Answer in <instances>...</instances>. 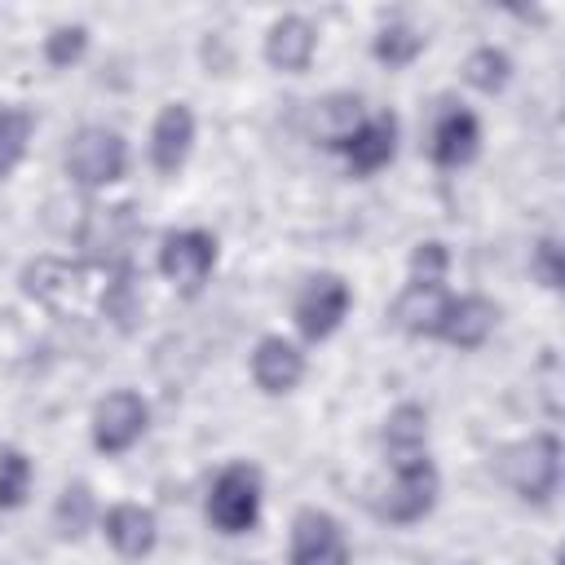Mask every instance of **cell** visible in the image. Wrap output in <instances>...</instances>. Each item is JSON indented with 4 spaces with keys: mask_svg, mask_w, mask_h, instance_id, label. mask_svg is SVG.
Returning a JSON list of instances; mask_svg holds the SVG:
<instances>
[{
    "mask_svg": "<svg viewBox=\"0 0 565 565\" xmlns=\"http://www.w3.org/2000/svg\"><path fill=\"white\" fill-rule=\"evenodd\" d=\"M530 269L539 274V282L543 287H561V243L556 238H539L534 243V252H530Z\"/></svg>",
    "mask_w": 565,
    "mask_h": 565,
    "instance_id": "83f0119b",
    "label": "cell"
},
{
    "mask_svg": "<svg viewBox=\"0 0 565 565\" xmlns=\"http://www.w3.org/2000/svg\"><path fill=\"white\" fill-rule=\"evenodd\" d=\"M437 468L428 455H415V459H393V481L380 490L375 499V512L393 525H415L433 512L437 503Z\"/></svg>",
    "mask_w": 565,
    "mask_h": 565,
    "instance_id": "3957f363",
    "label": "cell"
},
{
    "mask_svg": "<svg viewBox=\"0 0 565 565\" xmlns=\"http://www.w3.org/2000/svg\"><path fill=\"white\" fill-rule=\"evenodd\" d=\"M371 53H375L384 66H411V62L424 53V35H419L415 26H406V22H388V26H380Z\"/></svg>",
    "mask_w": 565,
    "mask_h": 565,
    "instance_id": "7402d4cb",
    "label": "cell"
},
{
    "mask_svg": "<svg viewBox=\"0 0 565 565\" xmlns=\"http://www.w3.org/2000/svg\"><path fill=\"white\" fill-rule=\"evenodd\" d=\"M499 322V305L486 300V296H450V309H446V322H441V340L455 344V349H481L490 340Z\"/></svg>",
    "mask_w": 565,
    "mask_h": 565,
    "instance_id": "4fadbf2b",
    "label": "cell"
},
{
    "mask_svg": "<svg viewBox=\"0 0 565 565\" xmlns=\"http://www.w3.org/2000/svg\"><path fill=\"white\" fill-rule=\"evenodd\" d=\"M190 146H194V110L185 102L163 106L154 128H150V163L163 177H177L190 159Z\"/></svg>",
    "mask_w": 565,
    "mask_h": 565,
    "instance_id": "8fae6325",
    "label": "cell"
},
{
    "mask_svg": "<svg viewBox=\"0 0 565 565\" xmlns=\"http://www.w3.org/2000/svg\"><path fill=\"white\" fill-rule=\"evenodd\" d=\"M137 221H132V207L119 203V207H93L88 212V225H84V247H93V260H110V265H124V247L132 238Z\"/></svg>",
    "mask_w": 565,
    "mask_h": 565,
    "instance_id": "ac0fdd59",
    "label": "cell"
},
{
    "mask_svg": "<svg viewBox=\"0 0 565 565\" xmlns=\"http://www.w3.org/2000/svg\"><path fill=\"white\" fill-rule=\"evenodd\" d=\"M53 521H57V534L62 539H79L93 521V490L84 481H71L62 494H57V508H53Z\"/></svg>",
    "mask_w": 565,
    "mask_h": 565,
    "instance_id": "d4e9b609",
    "label": "cell"
},
{
    "mask_svg": "<svg viewBox=\"0 0 565 565\" xmlns=\"http://www.w3.org/2000/svg\"><path fill=\"white\" fill-rule=\"evenodd\" d=\"M102 530H106V543H110L119 556H128V561L150 556V552H154V539H159L154 512L141 508V503H115V508L106 512Z\"/></svg>",
    "mask_w": 565,
    "mask_h": 565,
    "instance_id": "2e32d148",
    "label": "cell"
},
{
    "mask_svg": "<svg viewBox=\"0 0 565 565\" xmlns=\"http://www.w3.org/2000/svg\"><path fill=\"white\" fill-rule=\"evenodd\" d=\"M124 163H128V146H124V137L115 128L88 124L66 146V177L75 185H84V190H102V185L119 181Z\"/></svg>",
    "mask_w": 565,
    "mask_h": 565,
    "instance_id": "277c9868",
    "label": "cell"
},
{
    "mask_svg": "<svg viewBox=\"0 0 565 565\" xmlns=\"http://www.w3.org/2000/svg\"><path fill=\"white\" fill-rule=\"evenodd\" d=\"M31 128H35L31 110H22V106H0V181L22 163L26 141H31Z\"/></svg>",
    "mask_w": 565,
    "mask_h": 565,
    "instance_id": "44dd1931",
    "label": "cell"
},
{
    "mask_svg": "<svg viewBox=\"0 0 565 565\" xmlns=\"http://www.w3.org/2000/svg\"><path fill=\"white\" fill-rule=\"evenodd\" d=\"M128 265V260H124ZM124 265H110V260H57V256H40L22 269V291L31 300H40L44 309L71 318V313H84L88 305H106V291L115 282V274Z\"/></svg>",
    "mask_w": 565,
    "mask_h": 565,
    "instance_id": "6da1fadb",
    "label": "cell"
},
{
    "mask_svg": "<svg viewBox=\"0 0 565 565\" xmlns=\"http://www.w3.org/2000/svg\"><path fill=\"white\" fill-rule=\"evenodd\" d=\"M481 150V124L472 110L450 106L433 128V163L437 168H463Z\"/></svg>",
    "mask_w": 565,
    "mask_h": 565,
    "instance_id": "9a60e30c",
    "label": "cell"
},
{
    "mask_svg": "<svg viewBox=\"0 0 565 565\" xmlns=\"http://www.w3.org/2000/svg\"><path fill=\"white\" fill-rule=\"evenodd\" d=\"M31 494V459L18 446H0V512L22 508Z\"/></svg>",
    "mask_w": 565,
    "mask_h": 565,
    "instance_id": "603a6c76",
    "label": "cell"
},
{
    "mask_svg": "<svg viewBox=\"0 0 565 565\" xmlns=\"http://www.w3.org/2000/svg\"><path fill=\"white\" fill-rule=\"evenodd\" d=\"M494 472L525 503H547L561 486V441L552 433H534L525 441H512L499 450Z\"/></svg>",
    "mask_w": 565,
    "mask_h": 565,
    "instance_id": "7a4b0ae2",
    "label": "cell"
},
{
    "mask_svg": "<svg viewBox=\"0 0 565 565\" xmlns=\"http://www.w3.org/2000/svg\"><path fill=\"white\" fill-rule=\"evenodd\" d=\"M260 516V472L252 463H230L207 490V521L221 534H247Z\"/></svg>",
    "mask_w": 565,
    "mask_h": 565,
    "instance_id": "5b68a950",
    "label": "cell"
},
{
    "mask_svg": "<svg viewBox=\"0 0 565 565\" xmlns=\"http://www.w3.org/2000/svg\"><path fill=\"white\" fill-rule=\"evenodd\" d=\"M463 75H468V84H472V88H481V93H499V88L512 79V57H508L503 49L486 44V49L468 53Z\"/></svg>",
    "mask_w": 565,
    "mask_h": 565,
    "instance_id": "cb8c5ba5",
    "label": "cell"
},
{
    "mask_svg": "<svg viewBox=\"0 0 565 565\" xmlns=\"http://www.w3.org/2000/svg\"><path fill=\"white\" fill-rule=\"evenodd\" d=\"M150 406L132 388H115L93 406V446L102 455H124L141 433H146Z\"/></svg>",
    "mask_w": 565,
    "mask_h": 565,
    "instance_id": "52a82bcc",
    "label": "cell"
},
{
    "mask_svg": "<svg viewBox=\"0 0 565 565\" xmlns=\"http://www.w3.org/2000/svg\"><path fill=\"white\" fill-rule=\"evenodd\" d=\"M84 49H88V31H84L79 22L57 26V31H49V40H44V57H49V66H71V62L84 57Z\"/></svg>",
    "mask_w": 565,
    "mask_h": 565,
    "instance_id": "484cf974",
    "label": "cell"
},
{
    "mask_svg": "<svg viewBox=\"0 0 565 565\" xmlns=\"http://www.w3.org/2000/svg\"><path fill=\"white\" fill-rule=\"evenodd\" d=\"M313 49H318V31H313V22L300 18V13L278 18V22L269 26V35H265V57H269L274 71L300 75V71L313 62Z\"/></svg>",
    "mask_w": 565,
    "mask_h": 565,
    "instance_id": "5bb4252c",
    "label": "cell"
},
{
    "mask_svg": "<svg viewBox=\"0 0 565 565\" xmlns=\"http://www.w3.org/2000/svg\"><path fill=\"white\" fill-rule=\"evenodd\" d=\"M446 309H450V291L441 282H411L393 300V327H402L406 335H437Z\"/></svg>",
    "mask_w": 565,
    "mask_h": 565,
    "instance_id": "7c38bea8",
    "label": "cell"
},
{
    "mask_svg": "<svg viewBox=\"0 0 565 565\" xmlns=\"http://www.w3.org/2000/svg\"><path fill=\"white\" fill-rule=\"evenodd\" d=\"M291 565H349L344 530L331 512L305 508L291 521Z\"/></svg>",
    "mask_w": 565,
    "mask_h": 565,
    "instance_id": "9c48e42d",
    "label": "cell"
},
{
    "mask_svg": "<svg viewBox=\"0 0 565 565\" xmlns=\"http://www.w3.org/2000/svg\"><path fill=\"white\" fill-rule=\"evenodd\" d=\"M216 265V238L207 230H172L163 234L159 247V269L172 287H181V296H199L207 274Z\"/></svg>",
    "mask_w": 565,
    "mask_h": 565,
    "instance_id": "8992f818",
    "label": "cell"
},
{
    "mask_svg": "<svg viewBox=\"0 0 565 565\" xmlns=\"http://www.w3.org/2000/svg\"><path fill=\"white\" fill-rule=\"evenodd\" d=\"M305 375V353L282 340V335H265L252 353V380L265 388V393H291Z\"/></svg>",
    "mask_w": 565,
    "mask_h": 565,
    "instance_id": "e0dca14e",
    "label": "cell"
},
{
    "mask_svg": "<svg viewBox=\"0 0 565 565\" xmlns=\"http://www.w3.org/2000/svg\"><path fill=\"white\" fill-rule=\"evenodd\" d=\"M340 154H344L349 172H358V177H371V172L388 168V163H393V154H397V115H393V110H384V115L362 119V124H358V132L340 146Z\"/></svg>",
    "mask_w": 565,
    "mask_h": 565,
    "instance_id": "30bf717a",
    "label": "cell"
},
{
    "mask_svg": "<svg viewBox=\"0 0 565 565\" xmlns=\"http://www.w3.org/2000/svg\"><path fill=\"white\" fill-rule=\"evenodd\" d=\"M291 313H296V327H300L305 340H327L344 322V313H349V282L340 274H313V278H305Z\"/></svg>",
    "mask_w": 565,
    "mask_h": 565,
    "instance_id": "ba28073f",
    "label": "cell"
},
{
    "mask_svg": "<svg viewBox=\"0 0 565 565\" xmlns=\"http://www.w3.org/2000/svg\"><path fill=\"white\" fill-rule=\"evenodd\" d=\"M384 455L393 459H415L428 455V411L419 402H402L384 419Z\"/></svg>",
    "mask_w": 565,
    "mask_h": 565,
    "instance_id": "d6986e66",
    "label": "cell"
},
{
    "mask_svg": "<svg viewBox=\"0 0 565 565\" xmlns=\"http://www.w3.org/2000/svg\"><path fill=\"white\" fill-rule=\"evenodd\" d=\"M358 124H362V97H353V93H331L313 110V137L327 150H340L358 132Z\"/></svg>",
    "mask_w": 565,
    "mask_h": 565,
    "instance_id": "ffe728a7",
    "label": "cell"
},
{
    "mask_svg": "<svg viewBox=\"0 0 565 565\" xmlns=\"http://www.w3.org/2000/svg\"><path fill=\"white\" fill-rule=\"evenodd\" d=\"M446 265H450L446 247L437 238H428V243H419L411 252V282H441L446 278Z\"/></svg>",
    "mask_w": 565,
    "mask_h": 565,
    "instance_id": "4316f807",
    "label": "cell"
}]
</instances>
